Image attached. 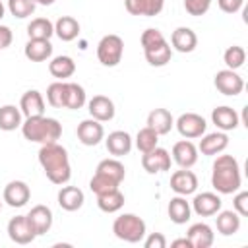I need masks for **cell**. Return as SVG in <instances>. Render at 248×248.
I'll return each mask as SVG.
<instances>
[{
  "label": "cell",
  "mask_w": 248,
  "mask_h": 248,
  "mask_svg": "<svg viewBox=\"0 0 248 248\" xmlns=\"http://www.w3.org/2000/svg\"><path fill=\"white\" fill-rule=\"evenodd\" d=\"M147 126L151 130H155L159 136H165V134H169L172 130L174 118H172V114L167 108H153L147 114Z\"/></svg>",
  "instance_id": "24"
},
{
  "label": "cell",
  "mask_w": 248,
  "mask_h": 248,
  "mask_svg": "<svg viewBox=\"0 0 248 248\" xmlns=\"http://www.w3.org/2000/svg\"><path fill=\"white\" fill-rule=\"evenodd\" d=\"M97 205L105 213H114L124 205V194L118 188L110 190L107 194H101V196H97Z\"/></svg>",
  "instance_id": "35"
},
{
  "label": "cell",
  "mask_w": 248,
  "mask_h": 248,
  "mask_svg": "<svg viewBox=\"0 0 248 248\" xmlns=\"http://www.w3.org/2000/svg\"><path fill=\"white\" fill-rule=\"evenodd\" d=\"M188 240L192 248H209L213 244V231L207 223H194L188 229Z\"/></svg>",
  "instance_id": "25"
},
{
  "label": "cell",
  "mask_w": 248,
  "mask_h": 248,
  "mask_svg": "<svg viewBox=\"0 0 248 248\" xmlns=\"http://www.w3.org/2000/svg\"><path fill=\"white\" fill-rule=\"evenodd\" d=\"M37 4H41V6H50V4H54L56 0H35Z\"/></svg>",
  "instance_id": "49"
},
{
  "label": "cell",
  "mask_w": 248,
  "mask_h": 248,
  "mask_svg": "<svg viewBox=\"0 0 248 248\" xmlns=\"http://www.w3.org/2000/svg\"><path fill=\"white\" fill-rule=\"evenodd\" d=\"M112 232L116 238L124 240V242H141L145 232H147V227H145V221L134 213H122L114 219L112 223Z\"/></svg>",
  "instance_id": "4"
},
{
  "label": "cell",
  "mask_w": 248,
  "mask_h": 248,
  "mask_svg": "<svg viewBox=\"0 0 248 248\" xmlns=\"http://www.w3.org/2000/svg\"><path fill=\"white\" fill-rule=\"evenodd\" d=\"M141 167L145 172L155 174V172H165L170 169V155L163 147H153L151 151L141 155Z\"/></svg>",
  "instance_id": "9"
},
{
  "label": "cell",
  "mask_w": 248,
  "mask_h": 248,
  "mask_svg": "<svg viewBox=\"0 0 248 248\" xmlns=\"http://www.w3.org/2000/svg\"><path fill=\"white\" fill-rule=\"evenodd\" d=\"M54 33L58 35L60 41H66V43L68 41H74L79 35V23L72 16H62L54 23Z\"/></svg>",
  "instance_id": "29"
},
{
  "label": "cell",
  "mask_w": 248,
  "mask_h": 248,
  "mask_svg": "<svg viewBox=\"0 0 248 248\" xmlns=\"http://www.w3.org/2000/svg\"><path fill=\"white\" fill-rule=\"evenodd\" d=\"M105 145H107V151L114 157H122V155H128L132 151V138L128 132L124 130H114L107 136L105 140Z\"/></svg>",
  "instance_id": "16"
},
{
  "label": "cell",
  "mask_w": 248,
  "mask_h": 248,
  "mask_svg": "<svg viewBox=\"0 0 248 248\" xmlns=\"http://www.w3.org/2000/svg\"><path fill=\"white\" fill-rule=\"evenodd\" d=\"M48 72L58 78V79H66V78H72L74 72H76V62L66 56V54H60V56H54L50 62H48Z\"/></svg>",
  "instance_id": "30"
},
{
  "label": "cell",
  "mask_w": 248,
  "mask_h": 248,
  "mask_svg": "<svg viewBox=\"0 0 248 248\" xmlns=\"http://www.w3.org/2000/svg\"><path fill=\"white\" fill-rule=\"evenodd\" d=\"M217 4L225 14H236L242 8L244 0H217Z\"/></svg>",
  "instance_id": "46"
},
{
  "label": "cell",
  "mask_w": 248,
  "mask_h": 248,
  "mask_svg": "<svg viewBox=\"0 0 248 248\" xmlns=\"http://www.w3.org/2000/svg\"><path fill=\"white\" fill-rule=\"evenodd\" d=\"M227 145H229V136L225 132H213L202 136L198 149L202 151V155H219L227 149Z\"/></svg>",
  "instance_id": "20"
},
{
  "label": "cell",
  "mask_w": 248,
  "mask_h": 248,
  "mask_svg": "<svg viewBox=\"0 0 248 248\" xmlns=\"http://www.w3.org/2000/svg\"><path fill=\"white\" fill-rule=\"evenodd\" d=\"M211 122H213L221 132L234 130V128L240 124L238 112H236L234 108H231V107H225V105L213 108V112H211Z\"/></svg>",
  "instance_id": "22"
},
{
  "label": "cell",
  "mask_w": 248,
  "mask_h": 248,
  "mask_svg": "<svg viewBox=\"0 0 248 248\" xmlns=\"http://www.w3.org/2000/svg\"><path fill=\"white\" fill-rule=\"evenodd\" d=\"M0 209H2V202H0Z\"/></svg>",
  "instance_id": "51"
},
{
  "label": "cell",
  "mask_w": 248,
  "mask_h": 248,
  "mask_svg": "<svg viewBox=\"0 0 248 248\" xmlns=\"http://www.w3.org/2000/svg\"><path fill=\"white\" fill-rule=\"evenodd\" d=\"M143 54H145V60H147L151 66L161 68V66H165V64H169V62H170L172 48H170V45L165 41L163 45H159V46H155V48L143 50Z\"/></svg>",
  "instance_id": "36"
},
{
  "label": "cell",
  "mask_w": 248,
  "mask_h": 248,
  "mask_svg": "<svg viewBox=\"0 0 248 248\" xmlns=\"http://www.w3.org/2000/svg\"><path fill=\"white\" fill-rule=\"evenodd\" d=\"M124 54V41L118 35H105L97 45V58L103 66L112 68L122 60Z\"/></svg>",
  "instance_id": "5"
},
{
  "label": "cell",
  "mask_w": 248,
  "mask_h": 248,
  "mask_svg": "<svg viewBox=\"0 0 248 248\" xmlns=\"http://www.w3.org/2000/svg\"><path fill=\"white\" fill-rule=\"evenodd\" d=\"M163 6H165V0H124V8L132 16L153 17L161 14Z\"/></svg>",
  "instance_id": "19"
},
{
  "label": "cell",
  "mask_w": 248,
  "mask_h": 248,
  "mask_svg": "<svg viewBox=\"0 0 248 248\" xmlns=\"http://www.w3.org/2000/svg\"><path fill=\"white\" fill-rule=\"evenodd\" d=\"M244 60H246V50L242 46H238V45L229 46L225 50V54H223V62L227 64L229 70H238L244 64Z\"/></svg>",
  "instance_id": "38"
},
{
  "label": "cell",
  "mask_w": 248,
  "mask_h": 248,
  "mask_svg": "<svg viewBox=\"0 0 248 248\" xmlns=\"http://www.w3.org/2000/svg\"><path fill=\"white\" fill-rule=\"evenodd\" d=\"M2 198L10 207H23L31 198V190L23 180H12L4 186Z\"/></svg>",
  "instance_id": "11"
},
{
  "label": "cell",
  "mask_w": 248,
  "mask_h": 248,
  "mask_svg": "<svg viewBox=\"0 0 248 248\" xmlns=\"http://www.w3.org/2000/svg\"><path fill=\"white\" fill-rule=\"evenodd\" d=\"M89 188H91V192H93L95 196H101V194H107V192H110V190H116V188H118V182H114L112 178H108V176H105V174L95 172L93 178L89 180Z\"/></svg>",
  "instance_id": "40"
},
{
  "label": "cell",
  "mask_w": 248,
  "mask_h": 248,
  "mask_svg": "<svg viewBox=\"0 0 248 248\" xmlns=\"http://www.w3.org/2000/svg\"><path fill=\"white\" fill-rule=\"evenodd\" d=\"M170 188L178 196H190L198 190V176L190 169H180L170 174Z\"/></svg>",
  "instance_id": "13"
},
{
  "label": "cell",
  "mask_w": 248,
  "mask_h": 248,
  "mask_svg": "<svg viewBox=\"0 0 248 248\" xmlns=\"http://www.w3.org/2000/svg\"><path fill=\"white\" fill-rule=\"evenodd\" d=\"M95 172L105 174V176L112 178V180L118 182V184H120V182L124 180V176H126V169H124V165H122L118 159H103V161L97 165Z\"/></svg>",
  "instance_id": "34"
},
{
  "label": "cell",
  "mask_w": 248,
  "mask_h": 248,
  "mask_svg": "<svg viewBox=\"0 0 248 248\" xmlns=\"http://www.w3.org/2000/svg\"><path fill=\"white\" fill-rule=\"evenodd\" d=\"M16 128H21V110L16 105L0 107V130L12 132Z\"/></svg>",
  "instance_id": "32"
},
{
  "label": "cell",
  "mask_w": 248,
  "mask_h": 248,
  "mask_svg": "<svg viewBox=\"0 0 248 248\" xmlns=\"http://www.w3.org/2000/svg\"><path fill=\"white\" fill-rule=\"evenodd\" d=\"M21 134L29 141H37L41 145L45 143H54L62 136V124L56 118L50 116H31L21 122Z\"/></svg>",
  "instance_id": "3"
},
{
  "label": "cell",
  "mask_w": 248,
  "mask_h": 248,
  "mask_svg": "<svg viewBox=\"0 0 248 248\" xmlns=\"http://www.w3.org/2000/svg\"><path fill=\"white\" fill-rule=\"evenodd\" d=\"M39 163L52 184H66L72 176V167L68 159V151L60 143H45L39 149Z\"/></svg>",
  "instance_id": "1"
},
{
  "label": "cell",
  "mask_w": 248,
  "mask_h": 248,
  "mask_svg": "<svg viewBox=\"0 0 248 248\" xmlns=\"http://www.w3.org/2000/svg\"><path fill=\"white\" fill-rule=\"evenodd\" d=\"M85 89L76 83V81H68L66 83V95H64V108L70 110H78L85 105Z\"/></svg>",
  "instance_id": "31"
},
{
  "label": "cell",
  "mask_w": 248,
  "mask_h": 248,
  "mask_svg": "<svg viewBox=\"0 0 248 248\" xmlns=\"http://www.w3.org/2000/svg\"><path fill=\"white\" fill-rule=\"evenodd\" d=\"M19 110H21V114H25V118L45 114V99H43V95L37 89L25 91L21 95V101H19Z\"/></svg>",
  "instance_id": "17"
},
{
  "label": "cell",
  "mask_w": 248,
  "mask_h": 248,
  "mask_svg": "<svg viewBox=\"0 0 248 248\" xmlns=\"http://www.w3.org/2000/svg\"><path fill=\"white\" fill-rule=\"evenodd\" d=\"M87 110H89L91 118H95V120H99V122H108V120H112V118H114V112H116L114 103H112L108 97H105V95H95V97L87 103Z\"/></svg>",
  "instance_id": "15"
},
{
  "label": "cell",
  "mask_w": 248,
  "mask_h": 248,
  "mask_svg": "<svg viewBox=\"0 0 248 248\" xmlns=\"http://www.w3.org/2000/svg\"><path fill=\"white\" fill-rule=\"evenodd\" d=\"M172 161L180 169H190L198 163V147L190 140H180L172 145Z\"/></svg>",
  "instance_id": "14"
},
{
  "label": "cell",
  "mask_w": 248,
  "mask_h": 248,
  "mask_svg": "<svg viewBox=\"0 0 248 248\" xmlns=\"http://www.w3.org/2000/svg\"><path fill=\"white\" fill-rule=\"evenodd\" d=\"M35 6H37L35 0H8V10L17 19L29 17L35 12Z\"/></svg>",
  "instance_id": "41"
},
{
  "label": "cell",
  "mask_w": 248,
  "mask_h": 248,
  "mask_svg": "<svg viewBox=\"0 0 248 248\" xmlns=\"http://www.w3.org/2000/svg\"><path fill=\"white\" fill-rule=\"evenodd\" d=\"M157 141H159V134L155 130H151L149 126L141 128L136 136V147L141 151V153H147L151 151L153 147H157Z\"/></svg>",
  "instance_id": "37"
},
{
  "label": "cell",
  "mask_w": 248,
  "mask_h": 248,
  "mask_svg": "<svg viewBox=\"0 0 248 248\" xmlns=\"http://www.w3.org/2000/svg\"><path fill=\"white\" fill-rule=\"evenodd\" d=\"M23 54L31 62H45L52 56V45L48 39H29L23 48Z\"/></svg>",
  "instance_id": "21"
},
{
  "label": "cell",
  "mask_w": 248,
  "mask_h": 248,
  "mask_svg": "<svg viewBox=\"0 0 248 248\" xmlns=\"http://www.w3.org/2000/svg\"><path fill=\"white\" fill-rule=\"evenodd\" d=\"M12 39H14L12 29L8 25H0V50L2 48H8L12 45Z\"/></svg>",
  "instance_id": "47"
},
{
  "label": "cell",
  "mask_w": 248,
  "mask_h": 248,
  "mask_svg": "<svg viewBox=\"0 0 248 248\" xmlns=\"http://www.w3.org/2000/svg\"><path fill=\"white\" fill-rule=\"evenodd\" d=\"M232 207L240 217H246L248 215V192L236 190V196L232 198Z\"/></svg>",
  "instance_id": "44"
},
{
  "label": "cell",
  "mask_w": 248,
  "mask_h": 248,
  "mask_svg": "<svg viewBox=\"0 0 248 248\" xmlns=\"http://www.w3.org/2000/svg\"><path fill=\"white\" fill-rule=\"evenodd\" d=\"M27 219H29L31 227L35 229L37 236L48 232L50 227H52V211H50V207H46V205H43V203L31 207V211L27 213Z\"/></svg>",
  "instance_id": "18"
},
{
  "label": "cell",
  "mask_w": 248,
  "mask_h": 248,
  "mask_svg": "<svg viewBox=\"0 0 248 248\" xmlns=\"http://www.w3.org/2000/svg\"><path fill=\"white\" fill-rule=\"evenodd\" d=\"M211 2H213V0H184V10H186L190 16L198 17V16H203V14L209 10Z\"/></svg>",
  "instance_id": "43"
},
{
  "label": "cell",
  "mask_w": 248,
  "mask_h": 248,
  "mask_svg": "<svg viewBox=\"0 0 248 248\" xmlns=\"http://www.w3.org/2000/svg\"><path fill=\"white\" fill-rule=\"evenodd\" d=\"M4 17V4H2V0H0V19Z\"/></svg>",
  "instance_id": "50"
},
{
  "label": "cell",
  "mask_w": 248,
  "mask_h": 248,
  "mask_svg": "<svg viewBox=\"0 0 248 248\" xmlns=\"http://www.w3.org/2000/svg\"><path fill=\"white\" fill-rule=\"evenodd\" d=\"M170 246H172V248H192V244H190V240H188V236H184V238H176V240H172V242H170Z\"/></svg>",
  "instance_id": "48"
},
{
  "label": "cell",
  "mask_w": 248,
  "mask_h": 248,
  "mask_svg": "<svg viewBox=\"0 0 248 248\" xmlns=\"http://www.w3.org/2000/svg\"><path fill=\"white\" fill-rule=\"evenodd\" d=\"M143 244L145 248H165L167 246V238L161 234V232H151L147 236H143Z\"/></svg>",
  "instance_id": "45"
},
{
  "label": "cell",
  "mask_w": 248,
  "mask_h": 248,
  "mask_svg": "<svg viewBox=\"0 0 248 248\" xmlns=\"http://www.w3.org/2000/svg\"><path fill=\"white\" fill-rule=\"evenodd\" d=\"M141 46H143V50H149V48H155V46H159V45H163L167 39H165V35L159 31V29H155V27H149V29H145L143 33H141Z\"/></svg>",
  "instance_id": "42"
},
{
  "label": "cell",
  "mask_w": 248,
  "mask_h": 248,
  "mask_svg": "<svg viewBox=\"0 0 248 248\" xmlns=\"http://www.w3.org/2000/svg\"><path fill=\"white\" fill-rule=\"evenodd\" d=\"M6 231H8L10 240L16 242V244H31L35 240V236H37V232L31 227L27 215H16V217H12L8 221Z\"/></svg>",
  "instance_id": "7"
},
{
  "label": "cell",
  "mask_w": 248,
  "mask_h": 248,
  "mask_svg": "<svg viewBox=\"0 0 248 248\" xmlns=\"http://www.w3.org/2000/svg\"><path fill=\"white\" fill-rule=\"evenodd\" d=\"M167 213H169V217H170L172 223L184 225V223L190 221L192 205H190V202H186L184 196H176V198H170L169 207H167Z\"/></svg>",
  "instance_id": "27"
},
{
  "label": "cell",
  "mask_w": 248,
  "mask_h": 248,
  "mask_svg": "<svg viewBox=\"0 0 248 248\" xmlns=\"http://www.w3.org/2000/svg\"><path fill=\"white\" fill-rule=\"evenodd\" d=\"M85 202L83 192L78 186H62L58 192V205L64 211H78Z\"/></svg>",
  "instance_id": "23"
},
{
  "label": "cell",
  "mask_w": 248,
  "mask_h": 248,
  "mask_svg": "<svg viewBox=\"0 0 248 248\" xmlns=\"http://www.w3.org/2000/svg\"><path fill=\"white\" fill-rule=\"evenodd\" d=\"M215 223H217V231L225 236H231L234 232H238L240 229V215L234 209H225V211H217L215 213Z\"/></svg>",
  "instance_id": "28"
},
{
  "label": "cell",
  "mask_w": 248,
  "mask_h": 248,
  "mask_svg": "<svg viewBox=\"0 0 248 248\" xmlns=\"http://www.w3.org/2000/svg\"><path fill=\"white\" fill-rule=\"evenodd\" d=\"M223 202L217 194L213 192H202V194H196L194 200H192V211L200 217H211L215 215L219 209H221Z\"/></svg>",
  "instance_id": "12"
},
{
  "label": "cell",
  "mask_w": 248,
  "mask_h": 248,
  "mask_svg": "<svg viewBox=\"0 0 248 248\" xmlns=\"http://www.w3.org/2000/svg\"><path fill=\"white\" fill-rule=\"evenodd\" d=\"M76 134H78V140L83 143V145H97L103 138H105V128H103V124L99 122V120H95V118H87V120H81L79 124H78V130H76Z\"/></svg>",
  "instance_id": "10"
},
{
  "label": "cell",
  "mask_w": 248,
  "mask_h": 248,
  "mask_svg": "<svg viewBox=\"0 0 248 248\" xmlns=\"http://www.w3.org/2000/svg\"><path fill=\"white\" fill-rule=\"evenodd\" d=\"M178 134L186 140H194V138H202L205 134V128H207V122L203 116L196 114V112H184L176 118L174 122Z\"/></svg>",
  "instance_id": "6"
},
{
  "label": "cell",
  "mask_w": 248,
  "mask_h": 248,
  "mask_svg": "<svg viewBox=\"0 0 248 248\" xmlns=\"http://www.w3.org/2000/svg\"><path fill=\"white\" fill-rule=\"evenodd\" d=\"M242 176H240V167L238 161L232 155H219L213 161V170H211V186L219 194H234L240 190Z\"/></svg>",
  "instance_id": "2"
},
{
  "label": "cell",
  "mask_w": 248,
  "mask_h": 248,
  "mask_svg": "<svg viewBox=\"0 0 248 248\" xmlns=\"http://www.w3.org/2000/svg\"><path fill=\"white\" fill-rule=\"evenodd\" d=\"M29 39H50L54 35V23L48 17H35L27 25Z\"/></svg>",
  "instance_id": "33"
},
{
  "label": "cell",
  "mask_w": 248,
  "mask_h": 248,
  "mask_svg": "<svg viewBox=\"0 0 248 248\" xmlns=\"http://www.w3.org/2000/svg\"><path fill=\"white\" fill-rule=\"evenodd\" d=\"M213 85L217 87L219 93L223 95H229V97H234L238 93H242L244 89V81L242 78L234 72V70H219L215 74V79H213Z\"/></svg>",
  "instance_id": "8"
},
{
  "label": "cell",
  "mask_w": 248,
  "mask_h": 248,
  "mask_svg": "<svg viewBox=\"0 0 248 248\" xmlns=\"http://www.w3.org/2000/svg\"><path fill=\"white\" fill-rule=\"evenodd\" d=\"M64 95H66V81H54L46 87V103L54 108L64 107Z\"/></svg>",
  "instance_id": "39"
},
{
  "label": "cell",
  "mask_w": 248,
  "mask_h": 248,
  "mask_svg": "<svg viewBox=\"0 0 248 248\" xmlns=\"http://www.w3.org/2000/svg\"><path fill=\"white\" fill-rule=\"evenodd\" d=\"M170 45L178 52H192L198 45V37L190 27H176L170 35Z\"/></svg>",
  "instance_id": "26"
}]
</instances>
